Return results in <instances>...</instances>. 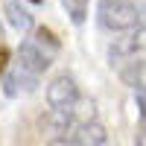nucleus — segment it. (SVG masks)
I'll return each instance as SVG.
<instances>
[{
    "instance_id": "1",
    "label": "nucleus",
    "mask_w": 146,
    "mask_h": 146,
    "mask_svg": "<svg viewBox=\"0 0 146 146\" xmlns=\"http://www.w3.org/2000/svg\"><path fill=\"white\" fill-rule=\"evenodd\" d=\"M58 38L50 27H35L32 35L18 47V64L23 70H29L32 76H41V73L53 64V58L58 53Z\"/></svg>"
},
{
    "instance_id": "2",
    "label": "nucleus",
    "mask_w": 146,
    "mask_h": 146,
    "mask_svg": "<svg viewBox=\"0 0 146 146\" xmlns=\"http://www.w3.org/2000/svg\"><path fill=\"white\" fill-rule=\"evenodd\" d=\"M96 18H100V27L108 32H126L137 27L140 9L135 0H100Z\"/></svg>"
},
{
    "instance_id": "3",
    "label": "nucleus",
    "mask_w": 146,
    "mask_h": 146,
    "mask_svg": "<svg viewBox=\"0 0 146 146\" xmlns=\"http://www.w3.org/2000/svg\"><path fill=\"white\" fill-rule=\"evenodd\" d=\"M79 100H82V91L70 73H58L47 85V105H50V111H70Z\"/></svg>"
},
{
    "instance_id": "4",
    "label": "nucleus",
    "mask_w": 146,
    "mask_h": 146,
    "mask_svg": "<svg viewBox=\"0 0 146 146\" xmlns=\"http://www.w3.org/2000/svg\"><path fill=\"white\" fill-rule=\"evenodd\" d=\"M137 53L146 56V27L135 29L131 35H126V38H117V41L111 44V50H108V56H111V64L131 62Z\"/></svg>"
},
{
    "instance_id": "5",
    "label": "nucleus",
    "mask_w": 146,
    "mask_h": 146,
    "mask_svg": "<svg viewBox=\"0 0 146 146\" xmlns=\"http://www.w3.org/2000/svg\"><path fill=\"white\" fill-rule=\"evenodd\" d=\"M38 79L41 76H32L29 70H23L18 62H12L3 73V91L6 96H21V94H32L38 88Z\"/></svg>"
},
{
    "instance_id": "6",
    "label": "nucleus",
    "mask_w": 146,
    "mask_h": 146,
    "mask_svg": "<svg viewBox=\"0 0 146 146\" xmlns=\"http://www.w3.org/2000/svg\"><path fill=\"white\" fill-rule=\"evenodd\" d=\"M62 137H67L73 146H102L108 135H105V126H102V123L91 120V123H79V126H73L67 135H62Z\"/></svg>"
},
{
    "instance_id": "7",
    "label": "nucleus",
    "mask_w": 146,
    "mask_h": 146,
    "mask_svg": "<svg viewBox=\"0 0 146 146\" xmlns=\"http://www.w3.org/2000/svg\"><path fill=\"white\" fill-rule=\"evenodd\" d=\"M3 12H6V21H9L18 32H29V29H32V12L23 6L21 0H9V3L3 6Z\"/></svg>"
},
{
    "instance_id": "8",
    "label": "nucleus",
    "mask_w": 146,
    "mask_h": 146,
    "mask_svg": "<svg viewBox=\"0 0 146 146\" xmlns=\"http://www.w3.org/2000/svg\"><path fill=\"white\" fill-rule=\"evenodd\" d=\"M88 3L91 0H62L64 12L70 15L73 23H85V18H88Z\"/></svg>"
},
{
    "instance_id": "9",
    "label": "nucleus",
    "mask_w": 146,
    "mask_h": 146,
    "mask_svg": "<svg viewBox=\"0 0 146 146\" xmlns=\"http://www.w3.org/2000/svg\"><path fill=\"white\" fill-rule=\"evenodd\" d=\"M135 146H146V120L137 126V131H135Z\"/></svg>"
},
{
    "instance_id": "10",
    "label": "nucleus",
    "mask_w": 146,
    "mask_h": 146,
    "mask_svg": "<svg viewBox=\"0 0 146 146\" xmlns=\"http://www.w3.org/2000/svg\"><path fill=\"white\" fill-rule=\"evenodd\" d=\"M6 67H9V50H6L3 44H0V76L6 73Z\"/></svg>"
},
{
    "instance_id": "11",
    "label": "nucleus",
    "mask_w": 146,
    "mask_h": 146,
    "mask_svg": "<svg viewBox=\"0 0 146 146\" xmlns=\"http://www.w3.org/2000/svg\"><path fill=\"white\" fill-rule=\"evenodd\" d=\"M137 108H140V117L146 120V91H137Z\"/></svg>"
},
{
    "instance_id": "12",
    "label": "nucleus",
    "mask_w": 146,
    "mask_h": 146,
    "mask_svg": "<svg viewBox=\"0 0 146 146\" xmlns=\"http://www.w3.org/2000/svg\"><path fill=\"white\" fill-rule=\"evenodd\" d=\"M50 146H73V143H70V140H67V137H56V140H53V143H50Z\"/></svg>"
},
{
    "instance_id": "13",
    "label": "nucleus",
    "mask_w": 146,
    "mask_h": 146,
    "mask_svg": "<svg viewBox=\"0 0 146 146\" xmlns=\"http://www.w3.org/2000/svg\"><path fill=\"white\" fill-rule=\"evenodd\" d=\"M29 3H44V0H29Z\"/></svg>"
},
{
    "instance_id": "14",
    "label": "nucleus",
    "mask_w": 146,
    "mask_h": 146,
    "mask_svg": "<svg viewBox=\"0 0 146 146\" xmlns=\"http://www.w3.org/2000/svg\"><path fill=\"white\" fill-rule=\"evenodd\" d=\"M0 38H3V27H0Z\"/></svg>"
}]
</instances>
